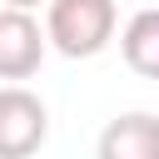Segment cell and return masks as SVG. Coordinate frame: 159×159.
<instances>
[{
    "instance_id": "6da1fadb",
    "label": "cell",
    "mask_w": 159,
    "mask_h": 159,
    "mask_svg": "<svg viewBox=\"0 0 159 159\" xmlns=\"http://www.w3.org/2000/svg\"><path fill=\"white\" fill-rule=\"evenodd\" d=\"M50 15H45V40L70 55V60H89L99 55L109 40H114V0H45Z\"/></svg>"
},
{
    "instance_id": "7a4b0ae2",
    "label": "cell",
    "mask_w": 159,
    "mask_h": 159,
    "mask_svg": "<svg viewBox=\"0 0 159 159\" xmlns=\"http://www.w3.org/2000/svg\"><path fill=\"white\" fill-rule=\"evenodd\" d=\"M50 134V114L35 89L5 84L0 89V159H30Z\"/></svg>"
},
{
    "instance_id": "3957f363",
    "label": "cell",
    "mask_w": 159,
    "mask_h": 159,
    "mask_svg": "<svg viewBox=\"0 0 159 159\" xmlns=\"http://www.w3.org/2000/svg\"><path fill=\"white\" fill-rule=\"evenodd\" d=\"M45 45L50 40L30 10L0 5V80H30L45 60Z\"/></svg>"
},
{
    "instance_id": "277c9868",
    "label": "cell",
    "mask_w": 159,
    "mask_h": 159,
    "mask_svg": "<svg viewBox=\"0 0 159 159\" xmlns=\"http://www.w3.org/2000/svg\"><path fill=\"white\" fill-rule=\"evenodd\" d=\"M99 159H159V114H119L99 134Z\"/></svg>"
},
{
    "instance_id": "5b68a950",
    "label": "cell",
    "mask_w": 159,
    "mask_h": 159,
    "mask_svg": "<svg viewBox=\"0 0 159 159\" xmlns=\"http://www.w3.org/2000/svg\"><path fill=\"white\" fill-rule=\"evenodd\" d=\"M124 65L144 80H159V10H134L124 35H119Z\"/></svg>"
},
{
    "instance_id": "8992f818",
    "label": "cell",
    "mask_w": 159,
    "mask_h": 159,
    "mask_svg": "<svg viewBox=\"0 0 159 159\" xmlns=\"http://www.w3.org/2000/svg\"><path fill=\"white\" fill-rule=\"evenodd\" d=\"M5 5H15V10H35V5H45V0H5Z\"/></svg>"
}]
</instances>
